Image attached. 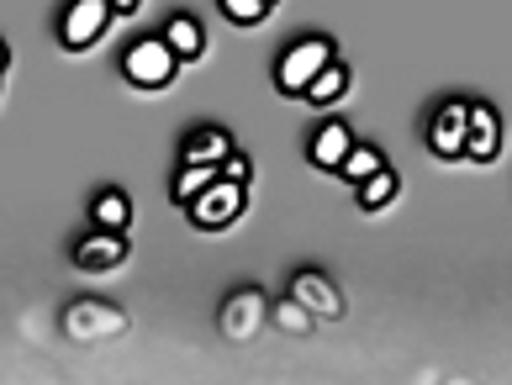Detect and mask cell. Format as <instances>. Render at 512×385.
Masks as SVG:
<instances>
[{"label": "cell", "mask_w": 512, "mask_h": 385, "mask_svg": "<svg viewBox=\"0 0 512 385\" xmlns=\"http://www.w3.org/2000/svg\"><path fill=\"white\" fill-rule=\"evenodd\" d=\"M328 64H333V48L322 43V37H307V43H296V48L286 53V59H280L275 85L286 90V95H307V85H312Z\"/></svg>", "instance_id": "obj_1"}, {"label": "cell", "mask_w": 512, "mask_h": 385, "mask_svg": "<svg viewBox=\"0 0 512 385\" xmlns=\"http://www.w3.org/2000/svg\"><path fill=\"white\" fill-rule=\"evenodd\" d=\"M175 64H180V59L164 48V37H143V43H132V48H127V59H122L127 80H132V85H143V90L169 85V80H175Z\"/></svg>", "instance_id": "obj_2"}, {"label": "cell", "mask_w": 512, "mask_h": 385, "mask_svg": "<svg viewBox=\"0 0 512 385\" xmlns=\"http://www.w3.org/2000/svg\"><path fill=\"white\" fill-rule=\"evenodd\" d=\"M185 211H191V222L206 227V233H212V227H227V222H233L238 211H243V185H233V180H212V185H206Z\"/></svg>", "instance_id": "obj_3"}, {"label": "cell", "mask_w": 512, "mask_h": 385, "mask_svg": "<svg viewBox=\"0 0 512 385\" xmlns=\"http://www.w3.org/2000/svg\"><path fill=\"white\" fill-rule=\"evenodd\" d=\"M106 22H111V6H106V0H74V6L64 11L59 43L80 53V48H90V43L106 32Z\"/></svg>", "instance_id": "obj_4"}, {"label": "cell", "mask_w": 512, "mask_h": 385, "mask_svg": "<svg viewBox=\"0 0 512 385\" xmlns=\"http://www.w3.org/2000/svg\"><path fill=\"white\" fill-rule=\"evenodd\" d=\"M465 122H470V106H465V101H449L439 117H433V127H428L433 153H444V159H460V153H465Z\"/></svg>", "instance_id": "obj_5"}, {"label": "cell", "mask_w": 512, "mask_h": 385, "mask_svg": "<svg viewBox=\"0 0 512 385\" xmlns=\"http://www.w3.org/2000/svg\"><path fill=\"white\" fill-rule=\"evenodd\" d=\"M497 143H502V122L491 106H470V122H465V159H497Z\"/></svg>", "instance_id": "obj_6"}, {"label": "cell", "mask_w": 512, "mask_h": 385, "mask_svg": "<svg viewBox=\"0 0 512 385\" xmlns=\"http://www.w3.org/2000/svg\"><path fill=\"white\" fill-rule=\"evenodd\" d=\"M127 259V238L122 233H90L74 243V264L80 269H117Z\"/></svg>", "instance_id": "obj_7"}, {"label": "cell", "mask_w": 512, "mask_h": 385, "mask_svg": "<svg viewBox=\"0 0 512 385\" xmlns=\"http://www.w3.org/2000/svg\"><path fill=\"white\" fill-rule=\"evenodd\" d=\"M349 148H354L349 127H344V122H328V127L312 138V164H317V169H338V164L349 159Z\"/></svg>", "instance_id": "obj_8"}, {"label": "cell", "mask_w": 512, "mask_h": 385, "mask_svg": "<svg viewBox=\"0 0 512 385\" xmlns=\"http://www.w3.org/2000/svg\"><path fill=\"white\" fill-rule=\"evenodd\" d=\"M227 153H233V138H227L222 127H201V132H191V143H185V164H222Z\"/></svg>", "instance_id": "obj_9"}, {"label": "cell", "mask_w": 512, "mask_h": 385, "mask_svg": "<svg viewBox=\"0 0 512 385\" xmlns=\"http://www.w3.org/2000/svg\"><path fill=\"white\" fill-rule=\"evenodd\" d=\"M164 48L175 53V59H201L206 32H201L196 16H175V22H169V32H164Z\"/></svg>", "instance_id": "obj_10"}, {"label": "cell", "mask_w": 512, "mask_h": 385, "mask_svg": "<svg viewBox=\"0 0 512 385\" xmlns=\"http://www.w3.org/2000/svg\"><path fill=\"white\" fill-rule=\"evenodd\" d=\"M127 222H132V201L122 196V190L96 196V227H101V233H127Z\"/></svg>", "instance_id": "obj_11"}, {"label": "cell", "mask_w": 512, "mask_h": 385, "mask_svg": "<svg viewBox=\"0 0 512 385\" xmlns=\"http://www.w3.org/2000/svg\"><path fill=\"white\" fill-rule=\"evenodd\" d=\"M69 333L85 338V333H111L117 327V312H106V306H69Z\"/></svg>", "instance_id": "obj_12"}, {"label": "cell", "mask_w": 512, "mask_h": 385, "mask_svg": "<svg viewBox=\"0 0 512 385\" xmlns=\"http://www.w3.org/2000/svg\"><path fill=\"white\" fill-rule=\"evenodd\" d=\"M259 312H264L259 291H243V296H233V301H227V333L243 338V333H249V327L259 322Z\"/></svg>", "instance_id": "obj_13"}, {"label": "cell", "mask_w": 512, "mask_h": 385, "mask_svg": "<svg viewBox=\"0 0 512 385\" xmlns=\"http://www.w3.org/2000/svg\"><path fill=\"white\" fill-rule=\"evenodd\" d=\"M344 90H349V69H344V64H328V69H322L317 80L307 85V95H312L317 106H333V101H338V95H344Z\"/></svg>", "instance_id": "obj_14"}, {"label": "cell", "mask_w": 512, "mask_h": 385, "mask_svg": "<svg viewBox=\"0 0 512 385\" xmlns=\"http://www.w3.org/2000/svg\"><path fill=\"white\" fill-rule=\"evenodd\" d=\"M391 196H396V175H391V169H375L370 180H359V206H365V211L391 206Z\"/></svg>", "instance_id": "obj_15"}, {"label": "cell", "mask_w": 512, "mask_h": 385, "mask_svg": "<svg viewBox=\"0 0 512 385\" xmlns=\"http://www.w3.org/2000/svg\"><path fill=\"white\" fill-rule=\"evenodd\" d=\"M212 180H217V169H212V164H185V169H180V180H175V201L191 206V201L201 196V190L212 185Z\"/></svg>", "instance_id": "obj_16"}, {"label": "cell", "mask_w": 512, "mask_h": 385, "mask_svg": "<svg viewBox=\"0 0 512 385\" xmlns=\"http://www.w3.org/2000/svg\"><path fill=\"white\" fill-rule=\"evenodd\" d=\"M296 296L312 301L317 312H338V296L328 291V280H322V275H312V269H307V275H296Z\"/></svg>", "instance_id": "obj_17"}, {"label": "cell", "mask_w": 512, "mask_h": 385, "mask_svg": "<svg viewBox=\"0 0 512 385\" xmlns=\"http://www.w3.org/2000/svg\"><path fill=\"white\" fill-rule=\"evenodd\" d=\"M375 169H386V164H381V153H375V148H349V159L338 164V175H349V180L359 185V180H370Z\"/></svg>", "instance_id": "obj_18"}, {"label": "cell", "mask_w": 512, "mask_h": 385, "mask_svg": "<svg viewBox=\"0 0 512 385\" xmlns=\"http://www.w3.org/2000/svg\"><path fill=\"white\" fill-rule=\"evenodd\" d=\"M222 11L233 16V22L249 27V22H259V16H264V0H222Z\"/></svg>", "instance_id": "obj_19"}, {"label": "cell", "mask_w": 512, "mask_h": 385, "mask_svg": "<svg viewBox=\"0 0 512 385\" xmlns=\"http://www.w3.org/2000/svg\"><path fill=\"white\" fill-rule=\"evenodd\" d=\"M217 180H233V185H243V180H249V164H243L238 153H227V159L217 164Z\"/></svg>", "instance_id": "obj_20"}, {"label": "cell", "mask_w": 512, "mask_h": 385, "mask_svg": "<svg viewBox=\"0 0 512 385\" xmlns=\"http://www.w3.org/2000/svg\"><path fill=\"white\" fill-rule=\"evenodd\" d=\"M280 322H286V327H296V333H307V327H312V322H307V312H301L296 301H291V306H280Z\"/></svg>", "instance_id": "obj_21"}, {"label": "cell", "mask_w": 512, "mask_h": 385, "mask_svg": "<svg viewBox=\"0 0 512 385\" xmlns=\"http://www.w3.org/2000/svg\"><path fill=\"white\" fill-rule=\"evenodd\" d=\"M106 6H111V11H122V16H132V11L143 6V0H106Z\"/></svg>", "instance_id": "obj_22"}, {"label": "cell", "mask_w": 512, "mask_h": 385, "mask_svg": "<svg viewBox=\"0 0 512 385\" xmlns=\"http://www.w3.org/2000/svg\"><path fill=\"white\" fill-rule=\"evenodd\" d=\"M0 69H6V43H0Z\"/></svg>", "instance_id": "obj_23"}, {"label": "cell", "mask_w": 512, "mask_h": 385, "mask_svg": "<svg viewBox=\"0 0 512 385\" xmlns=\"http://www.w3.org/2000/svg\"><path fill=\"white\" fill-rule=\"evenodd\" d=\"M270 6H275V0H264V11H270Z\"/></svg>", "instance_id": "obj_24"}]
</instances>
